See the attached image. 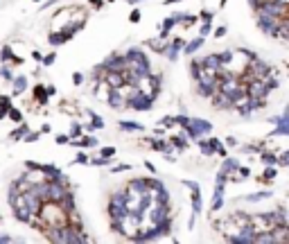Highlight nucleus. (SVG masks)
<instances>
[{"label":"nucleus","mask_w":289,"mask_h":244,"mask_svg":"<svg viewBox=\"0 0 289 244\" xmlns=\"http://www.w3.org/2000/svg\"><path fill=\"white\" fill-rule=\"evenodd\" d=\"M79 226H59V229H50L48 231V240L50 242H59V244H79V242H89L86 235L79 233Z\"/></svg>","instance_id":"f257e3e1"},{"label":"nucleus","mask_w":289,"mask_h":244,"mask_svg":"<svg viewBox=\"0 0 289 244\" xmlns=\"http://www.w3.org/2000/svg\"><path fill=\"white\" fill-rule=\"evenodd\" d=\"M9 204L11 208H14V217L20 222H30L32 215H30V210H27V206H25L23 201V195H16V186H11V192H9Z\"/></svg>","instance_id":"f03ea898"},{"label":"nucleus","mask_w":289,"mask_h":244,"mask_svg":"<svg viewBox=\"0 0 289 244\" xmlns=\"http://www.w3.org/2000/svg\"><path fill=\"white\" fill-rule=\"evenodd\" d=\"M152 102H154V98L140 93V91H131L127 98V107L136 109V111H149V109H152Z\"/></svg>","instance_id":"7ed1b4c3"},{"label":"nucleus","mask_w":289,"mask_h":244,"mask_svg":"<svg viewBox=\"0 0 289 244\" xmlns=\"http://www.w3.org/2000/svg\"><path fill=\"white\" fill-rule=\"evenodd\" d=\"M210 129H212V124L208 120H190V122H188V127H186V133L196 140V138L210 133Z\"/></svg>","instance_id":"20e7f679"},{"label":"nucleus","mask_w":289,"mask_h":244,"mask_svg":"<svg viewBox=\"0 0 289 244\" xmlns=\"http://www.w3.org/2000/svg\"><path fill=\"white\" fill-rule=\"evenodd\" d=\"M192 190V217H190V224H188V229H192L194 226V220H196V215L201 213V190H199V186L196 188H190Z\"/></svg>","instance_id":"39448f33"},{"label":"nucleus","mask_w":289,"mask_h":244,"mask_svg":"<svg viewBox=\"0 0 289 244\" xmlns=\"http://www.w3.org/2000/svg\"><path fill=\"white\" fill-rule=\"evenodd\" d=\"M274 122L278 124V129L274 131V136H287L289 133V113L285 111L280 118H274Z\"/></svg>","instance_id":"423d86ee"},{"label":"nucleus","mask_w":289,"mask_h":244,"mask_svg":"<svg viewBox=\"0 0 289 244\" xmlns=\"http://www.w3.org/2000/svg\"><path fill=\"white\" fill-rule=\"evenodd\" d=\"M201 66L208 70H215V73H221V59L219 54H208L206 59H201Z\"/></svg>","instance_id":"0eeeda50"},{"label":"nucleus","mask_w":289,"mask_h":244,"mask_svg":"<svg viewBox=\"0 0 289 244\" xmlns=\"http://www.w3.org/2000/svg\"><path fill=\"white\" fill-rule=\"evenodd\" d=\"M70 145H75V147H97V138L95 136H84V138H70Z\"/></svg>","instance_id":"6e6552de"},{"label":"nucleus","mask_w":289,"mask_h":244,"mask_svg":"<svg viewBox=\"0 0 289 244\" xmlns=\"http://www.w3.org/2000/svg\"><path fill=\"white\" fill-rule=\"evenodd\" d=\"M0 59H2V61H14L16 66H20V64H23V59H20V57H16V54L11 52V48H9V45H5V48H2V52H0Z\"/></svg>","instance_id":"1a4fd4ad"},{"label":"nucleus","mask_w":289,"mask_h":244,"mask_svg":"<svg viewBox=\"0 0 289 244\" xmlns=\"http://www.w3.org/2000/svg\"><path fill=\"white\" fill-rule=\"evenodd\" d=\"M201 45H203V36H196L194 41H190V43L183 45V52H186V54H194L196 50L201 48Z\"/></svg>","instance_id":"9d476101"},{"label":"nucleus","mask_w":289,"mask_h":244,"mask_svg":"<svg viewBox=\"0 0 289 244\" xmlns=\"http://www.w3.org/2000/svg\"><path fill=\"white\" fill-rule=\"evenodd\" d=\"M177 25V18L174 16H170V18H165L163 20V25H161V39H165L167 34H170V29Z\"/></svg>","instance_id":"9b49d317"},{"label":"nucleus","mask_w":289,"mask_h":244,"mask_svg":"<svg viewBox=\"0 0 289 244\" xmlns=\"http://www.w3.org/2000/svg\"><path fill=\"white\" fill-rule=\"evenodd\" d=\"M120 129L122 131H142V124H138V122H131V120H122L120 122Z\"/></svg>","instance_id":"f8f14e48"},{"label":"nucleus","mask_w":289,"mask_h":244,"mask_svg":"<svg viewBox=\"0 0 289 244\" xmlns=\"http://www.w3.org/2000/svg\"><path fill=\"white\" fill-rule=\"evenodd\" d=\"M9 107H11V98H9V95H0V120L7 116Z\"/></svg>","instance_id":"ddd939ff"},{"label":"nucleus","mask_w":289,"mask_h":244,"mask_svg":"<svg viewBox=\"0 0 289 244\" xmlns=\"http://www.w3.org/2000/svg\"><path fill=\"white\" fill-rule=\"evenodd\" d=\"M48 41H50V45H61L68 41V36H66L64 32H52V34L48 36Z\"/></svg>","instance_id":"4468645a"},{"label":"nucleus","mask_w":289,"mask_h":244,"mask_svg":"<svg viewBox=\"0 0 289 244\" xmlns=\"http://www.w3.org/2000/svg\"><path fill=\"white\" fill-rule=\"evenodd\" d=\"M208 145H210V149L215 151V154H219L221 158H226V149H224V145H221L217 138H210V140H208Z\"/></svg>","instance_id":"2eb2a0df"},{"label":"nucleus","mask_w":289,"mask_h":244,"mask_svg":"<svg viewBox=\"0 0 289 244\" xmlns=\"http://www.w3.org/2000/svg\"><path fill=\"white\" fill-rule=\"evenodd\" d=\"M147 142H149V145H152L156 151H167V154H170V145H167L165 140H158V138H149Z\"/></svg>","instance_id":"dca6fc26"},{"label":"nucleus","mask_w":289,"mask_h":244,"mask_svg":"<svg viewBox=\"0 0 289 244\" xmlns=\"http://www.w3.org/2000/svg\"><path fill=\"white\" fill-rule=\"evenodd\" d=\"M34 98L39 100V104H48V91H45V86H34Z\"/></svg>","instance_id":"f3484780"},{"label":"nucleus","mask_w":289,"mask_h":244,"mask_svg":"<svg viewBox=\"0 0 289 244\" xmlns=\"http://www.w3.org/2000/svg\"><path fill=\"white\" fill-rule=\"evenodd\" d=\"M25 88H27V77H23V75H20V77L14 79V93H16V95L23 93Z\"/></svg>","instance_id":"a211bd4d"},{"label":"nucleus","mask_w":289,"mask_h":244,"mask_svg":"<svg viewBox=\"0 0 289 244\" xmlns=\"http://www.w3.org/2000/svg\"><path fill=\"white\" fill-rule=\"evenodd\" d=\"M108 206H122V208H124V190L115 192V195L111 197V204H108ZM124 210H127V208H124Z\"/></svg>","instance_id":"6ab92c4d"},{"label":"nucleus","mask_w":289,"mask_h":244,"mask_svg":"<svg viewBox=\"0 0 289 244\" xmlns=\"http://www.w3.org/2000/svg\"><path fill=\"white\" fill-rule=\"evenodd\" d=\"M170 140H172V145L177 147V149H186V145H188V140H186V136H183V133H181V136H172Z\"/></svg>","instance_id":"aec40b11"},{"label":"nucleus","mask_w":289,"mask_h":244,"mask_svg":"<svg viewBox=\"0 0 289 244\" xmlns=\"http://www.w3.org/2000/svg\"><path fill=\"white\" fill-rule=\"evenodd\" d=\"M27 131H30V129H27V124H25V122H20V127L14 129V131L9 133V138H14V140H16V138H23Z\"/></svg>","instance_id":"412c9836"},{"label":"nucleus","mask_w":289,"mask_h":244,"mask_svg":"<svg viewBox=\"0 0 289 244\" xmlns=\"http://www.w3.org/2000/svg\"><path fill=\"white\" fill-rule=\"evenodd\" d=\"M276 174H278V170H276L274 165H269V167L265 170V174H262V181H267V183H269V181L276 179Z\"/></svg>","instance_id":"4be33fe9"},{"label":"nucleus","mask_w":289,"mask_h":244,"mask_svg":"<svg viewBox=\"0 0 289 244\" xmlns=\"http://www.w3.org/2000/svg\"><path fill=\"white\" fill-rule=\"evenodd\" d=\"M196 145H199V149L203 151V154H206V156H212V154H215V151L210 149V145H208L206 140H201V138H196Z\"/></svg>","instance_id":"5701e85b"},{"label":"nucleus","mask_w":289,"mask_h":244,"mask_svg":"<svg viewBox=\"0 0 289 244\" xmlns=\"http://www.w3.org/2000/svg\"><path fill=\"white\" fill-rule=\"evenodd\" d=\"M271 192H258V195H246L244 201H260V199H269Z\"/></svg>","instance_id":"b1692460"},{"label":"nucleus","mask_w":289,"mask_h":244,"mask_svg":"<svg viewBox=\"0 0 289 244\" xmlns=\"http://www.w3.org/2000/svg\"><path fill=\"white\" fill-rule=\"evenodd\" d=\"M7 116L11 118L14 122H23V113L18 111V109H14V107H9V111H7Z\"/></svg>","instance_id":"393cba45"},{"label":"nucleus","mask_w":289,"mask_h":244,"mask_svg":"<svg viewBox=\"0 0 289 244\" xmlns=\"http://www.w3.org/2000/svg\"><path fill=\"white\" fill-rule=\"evenodd\" d=\"M262 163H265V165H276V154H274V151H265V154H262Z\"/></svg>","instance_id":"a878e982"},{"label":"nucleus","mask_w":289,"mask_h":244,"mask_svg":"<svg viewBox=\"0 0 289 244\" xmlns=\"http://www.w3.org/2000/svg\"><path fill=\"white\" fill-rule=\"evenodd\" d=\"M188 122H190V118H188V116H177V118H174V124H179V127H183V129L188 127Z\"/></svg>","instance_id":"bb28decb"},{"label":"nucleus","mask_w":289,"mask_h":244,"mask_svg":"<svg viewBox=\"0 0 289 244\" xmlns=\"http://www.w3.org/2000/svg\"><path fill=\"white\" fill-rule=\"evenodd\" d=\"M210 29H212L210 20H203V25H201V29H199V36H206V34H210Z\"/></svg>","instance_id":"cd10ccee"},{"label":"nucleus","mask_w":289,"mask_h":244,"mask_svg":"<svg viewBox=\"0 0 289 244\" xmlns=\"http://www.w3.org/2000/svg\"><path fill=\"white\" fill-rule=\"evenodd\" d=\"M41 61H43V66H52L54 61H57V52H50L48 57H43Z\"/></svg>","instance_id":"c85d7f7f"},{"label":"nucleus","mask_w":289,"mask_h":244,"mask_svg":"<svg viewBox=\"0 0 289 244\" xmlns=\"http://www.w3.org/2000/svg\"><path fill=\"white\" fill-rule=\"evenodd\" d=\"M91 118H93V124H91V127H93V129H102V127H104V122H102V118H99V116L91 113Z\"/></svg>","instance_id":"c756f323"},{"label":"nucleus","mask_w":289,"mask_h":244,"mask_svg":"<svg viewBox=\"0 0 289 244\" xmlns=\"http://www.w3.org/2000/svg\"><path fill=\"white\" fill-rule=\"evenodd\" d=\"M79 133H82V124H77V122H75L73 127H70V136L68 138H77Z\"/></svg>","instance_id":"7c9ffc66"},{"label":"nucleus","mask_w":289,"mask_h":244,"mask_svg":"<svg viewBox=\"0 0 289 244\" xmlns=\"http://www.w3.org/2000/svg\"><path fill=\"white\" fill-rule=\"evenodd\" d=\"M75 163H79V165H89V156H86L84 151H79L77 158H75Z\"/></svg>","instance_id":"2f4dec72"},{"label":"nucleus","mask_w":289,"mask_h":244,"mask_svg":"<svg viewBox=\"0 0 289 244\" xmlns=\"http://www.w3.org/2000/svg\"><path fill=\"white\" fill-rule=\"evenodd\" d=\"M23 138H25V142H36V140L41 138V133H32V131H27Z\"/></svg>","instance_id":"473e14b6"},{"label":"nucleus","mask_w":289,"mask_h":244,"mask_svg":"<svg viewBox=\"0 0 289 244\" xmlns=\"http://www.w3.org/2000/svg\"><path fill=\"white\" fill-rule=\"evenodd\" d=\"M102 156H104V158L115 156V147H104V149H102Z\"/></svg>","instance_id":"72a5a7b5"},{"label":"nucleus","mask_w":289,"mask_h":244,"mask_svg":"<svg viewBox=\"0 0 289 244\" xmlns=\"http://www.w3.org/2000/svg\"><path fill=\"white\" fill-rule=\"evenodd\" d=\"M161 124H163V127H172V124H174V116H165V118H161Z\"/></svg>","instance_id":"f704fd0d"},{"label":"nucleus","mask_w":289,"mask_h":244,"mask_svg":"<svg viewBox=\"0 0 289 244\" xmlns=\"http://www.w3.org/2000/svg\"><path fill=\"white\" fill-rule=\"evenodd\" d=\"M129 20H131V23H138V20H140V9H133L131 16H129Z\"/></svg>","instance_id":"c9c22d12"},{"label":"nucleus","mask_w":289,"mask_h":244,"mask_svg":"<svg viewBox=\"0 0 289 244\" xmlns=\"http://www.w3.org/2000/svg\"><path fill=\"white\" fill-rule=\"evenodd\" d=\"M237 172H240V179H246V176H249L251 174V170H249V167H240V165H237Z\"/></svg>","instance_id":"e433bc0d"},{"label":"nucleus","mask_w":289,"mask_h":244,"mask_svg":"<svg viewBox=\"0 0 289 244\" xmlns=\"http://www.w3.org/2000/svg\"><path fill=\"white\" fill-rule=\"evenodd\" d=\"M199 16H201V20H212V11H208V9H203Z\"/></svg>","instance_id":"4c0bfd02"},{"label":"nucleus","mask_w":289,"mask_h":244,"mask_svg":"<svg viewBox=\"0 0 289 244\" xmlns=\"http://www.w3.org/2000/svg\"><path fill=\"white\" fill-rule=\"evenodd\" d=\"M54 140H57V145H68V140H70V138H68V136H57V138H54Z\"/></svg>","instance_id":"58836bf2"},{"label":"nucleus","mask_w":289,"mask_h":244,"mask_svg":"<svg viewBox=\"0 0 289 244\" xmlns=\"http://www.w3.org/2000/svg\"><path fill=\"white\" fill-rule=\"evenodd\" d=\"M129 170H131V167L124 165V163H122V165H115V167H113V172H129Z\"/></svg>","instance_id":"ea45409f"},{"label":"nucleus","mask_w":289,"mask_h":244,"mask_svg":"<svg viewBox=\"0 0 289 244\" xmlns=\"http://www.w3.org/2000/svg\"><path fill=\"white\" fill-rule=\"evenodd\" d=\"M73 82H75V84H77V86H79V84L84 82V75H82V73H75V75H73Z\"/></svg>","instance_id":"a19ab883"},{"label":"nucleus","mask_w":289,"mask_h":244,"mask_svg":"<svg viewBox=\"0 0 289 244\" xmlns=\"http://www.w3.org/2000/svg\"><path fill=\"white\" fill-rule=\"evenodd\" d=\"M224 34H226V27H224V25L215 29V36H217V39H221V36H224Z\"/></svg>","instance_id":"79ce46f5"},{"label":"nucleus","mask_w":289,"mask_h":244,"mask_svg":"<svg viewBox=\"0 0 289 244\" xmlns=\"http://www.w3.org/2000/svg\"><path fill=\"white\" fill-rule=\"evenodd\" d=\"M0 75H2L5 79H14V77H11V73H9V68H0Z\"/></svg>","instance_id":"37998d69"},{"label":"nucleus","mask_w":289,"mask_h":244,"mask_svg":"<svg viewBox=\"0 0 289 244\" xmlns=\"http://www.w3.org/2000/svg\"><path fill=\"white\" fill-rule=\"evenodd\" d=\"M226 145H228V147H237V140L233 136H228V138H226Z\"/></svg>","instance_id":"c03bdc74"},{"label":"nucleus","mask_w":289,"mask_h":244,"mask_svg":"<svg viewBox=\"0 0 289 244\" xmlns=\"http://www.w3.org/2000/svg\"><path fill=\"white\" fill-rule=\"evenodd\" d=\"M89 2L95 7V9H99V7H102V0H89Z\"/></svg>","instance_id":"a18cd8bd"},{"label":"nucleus","mask_w":289,"mask_h":244,"mask_svg":"<svg viewBox=\"0 0 289 244\" xmlns=\"http://www.w3.org/2000/svg\"><path fill=\"white\" fill-rule=\"evenodd\" d=\"M32 59H36V61H41V59H43V57H41V52H39V50H34V52H32Z\"/></svg>","instance_id":"49530a36"},{"label":"nucleus","mask_w":289,"mask_h":244,"mask_svg":"<svg viewBox=\"0 0 289 244\" xmlns=\"http://www.w3.org/2000/svg\"><path fill=\"white\" fill-rule=\"evenodd\" d=\"M0 242H2V244H5V242H11V238H9V235H0Z\"/></svg>","instance_id":"de8ad7c7"},{"label":"nucleus","mask_w":289,"mask_h":244,"mask_svg":"<svg viewBox=\"0 0 289 244\" xmlns=\"http://www.w3.org/2000/svg\"><path fill=\"white\" fill-rule=\"evenodd\" d=\"M45 91H48V95H54V93H57V88H54V86H48Z\"/></svg>","instance_id":"09e8293b"},{"label":"nucleus","mask_w":289,"mask_h":244,"mask_svg":"<svg viewBox=\"0 0 289 244\" xmlns=\"http://www.w3.org/2000/svg\"><path fill=\"white\" fill-rule=\"evenodd\" d=\"M129 5H138V2H142V0H127Z\"/></svg>","instance_id":"8fccbe9b"},{"label":"nucleus","mask_w":289,"mask_h":244,"mask_svg":"<svg viewBox=\"0 0 289 244\" xmlns=\"http://www.w3.org/2000/svg\"><path fill=\"white\" fill-rule=\"evenodd\" d=\"M174 2H179V0H165V5H174Z\"/></svg>","instance_id":"3c124183"},{"label":"nucleus","mask_w":289,"mask_h":244,"mask_svg":"<svg viewBox=\"0 0 289 244\" xmlns=\"http://www.w3.org/2000/svg\"><path fill=\"white\" fill-rule=\"evenodd\" d=\"M226 2H228V0H221V7H224V5H226Z\"/></svg>","instance_id":"603ef678"},{"label":"nucleus","mask_w":289,"mask_h":244,"mask_svg":"<svg viewBox=\"0 0 289 244\" xmlns=\"http://www.w3.org/2000/svg\"><path fill=\"white\" fill-rule=\"evenodd\" d=\"M34 2H39V0H34Z\"/></svg>","instance_id":"864d4df0"},{"label":"nucleus","mask_w":289,"mask_h":244,"mask_svg":"<svg viewBox=\"0 0 289 244\" xmlns=\"http://www.w3.org/2000/svg\"><path fill=\"white\" fill-rule=\"evenodd\" d=\"M108 2H113V0H108Z\"/></svg>","instance_id":"5fc2aeb1"}]
</instances>
